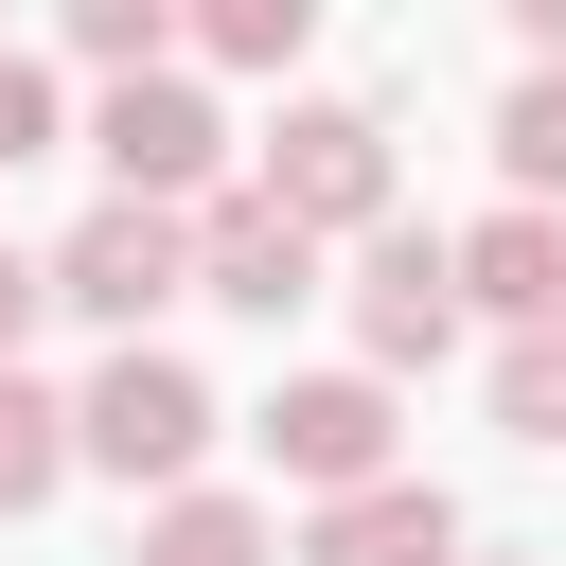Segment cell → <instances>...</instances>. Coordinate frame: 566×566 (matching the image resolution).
Returning a JSON list of instances; mask_svg holds the SVG:
<instances>
[{
  "instance_id": "9",
  "label": "cell",
  "mask_w": 566,
  "mask_h": 566,
  "mask_svg": "<svg viewBox=\"0 0 566 566\" xmlns=\"http://www.w3.org/2000/svg\"><path fill=\"white\" fill-rule=\"evenodd\" d=\"M460 301H478L495 336H531V318H566V212H548V195H513V212H478V230H460Z\"/></svg>"
},
{
  "instance_id": "1",
  "label": "cell",
  "mask_w": 566,
  "mask_h": 566,
  "mask_svg": "<svg viewBox=\"0 0 566 566\" xmlns=\"http://www.w3.org/2000/svg\"><path fill=\"white\" fill-rule=\"evenodd\" d=\"M212 371L195 354H159V336H106V371L71 389V442H88V478H124V495H195V460H212Z\"/></svg>"
},
{
  "instance_id": "18",
  "label": "cell",
  "mask_w": 566,
  "mask_h": 566,
  "mask_svg": "<svg viewBox=\"0 0 566 566\" xmlns=\"http://www.w3.org/2000/svg\"><path fill=\"white\" fill-rule=\"evenodd\" d=\"M495 18H513V35H531V53L566 71V0H495Z\"/></svg>"
},
{
  "instance_id": "16",
  "label": "cell",
  "mask_w": 566,
  "mask_h": 566,
  "mask_svg": "<svg viewBox=\"0 0 566 566\" xmlns=\"http://www.w3.org/2000/svg\"><path fill=\"white\" fill-rule=\"evenodd\" d=\"M53 142H71V88H53L35 53H0V177H18V159H53Z\"/></svg>"
},
{
  "instance_id": "13",
  "label": "cell",
  "mask_w": 566,
  "mask_h": 566,
  "mask_svg": "<svg viewBox=\"0 0 566 566\" xmlns=\"http://www.w3.org/2000/svg\"><path fill=\"white\" fill-rule=\"evenodd\" d=\"M495 424H513V442H566V318L495 336Z\"/></svg>"
},
{
  "instance_id": "5",
  "label": "cell",
  "mask_w": 566,
  "mask_h": 566,
  "mask_svg": "<svg viewBox=\"0 0 566 566\" xmlns=\"http://www.w3.org/2000/svg\"><path fill=\"white\" fill-rule=\"evenodd\" d=\"M460 318H478V301H460V230H371V248H354V354H371V371H442Z\"/></svg>"
},
{
  "instance_id": "2",
  "label": "cell",
  "mask_w": 566,
  "mask_h": 566,
  "mask_svg": "<svg viewBox=\"0 0 566 566\" xmlns=\"http://www.w3.org/2000/svg\"><path fill=\"white\" fill-rule=\"evenodd\" d=\"M159 301H195V212H177V195H106V212L53 248V318H88V336H142Z\"/></svg>"
},
{
  "instance_id": "14",
  "label": "cell",
  "mask_w": 566,
  "mask_h": 566,
  "mask_svg": "<svg viewBox=\"0 0 566 566\" xmlns=\"http://www.w3.org/2000/svg\"><path fill=\"white\" fill-rule=\"evenodd\" d=\"M53 35L88 71H159V35H195V0H53Z\"/></svg>"
},
{
  "instance_id": "6",
  "label": "cell",
  "mask_w": 566,
  "mask_h": 566,
  "mask_svg": "<svg viewBox=\"0 0 566 566\" xmlns=\"http://www.w3.org/2000/svg\"><path fill=\"white\" fill-rule=\"evenodd\" d=\"M265 460H283L301 495L407 478V460H389V371H283V389H265Z\"/></svg>"
},
{
  "instance_id": "10",
  "label": "cell",
  "mask_w": 566,
  "mask_h": 566,
  "mask_svg": "<svg viewBox=\"0 0 566 566\" xmlns=\"http://www.w3.org/2000/svg\"><path fill=\"white\" fill-rule=\"evenodd\" d=\"M124 566H283V513L265 495H142V531H124Z\"/></svg>"
},
{
  "instance_id": "12",
  "label": "cell",
  "mask_w": 566,
  "mask_h": 566,
  "mask_svg": "<svg viewBox=\"0 0 566 566\" xmlns=\"http://www.w3.org/2000/svg\"><path fill=\"white\" fill-rule=\"evenodd\" d=\"M495 177H513V195H548V212H566V71H548V53H531V71H513V88H495Z\"/></svg>"
},
{
  "instance_id": "11",
  "label": "cell",
  "mask_w": 566,
  "mask_h": 566,
  "mask_svg": "<svg viewBox=\"0 0 566 566\" xmlns=\"http://www.w3.org/2000/svg\"><path fill=\"white\" fill-rule=\"evenodd\" d=\"M71 460H88V442H71V389H35V371H0V531H18V513H35V495H53Z\"/></svg>"
},
{
  "instance_id": "19",
  "label": "cell",
  "mask_w": 566,
  "mask_h": 566,
  "mask_svg": "<svg viewBox=\"0 0 566 566\" xmlns=\"http://www.w3.org/2000/svg\"><path fill=\"white\" fill-rule=\"evenodd\" d=\"M460 566H531V548H460Z\"/></svg>"
},
{
  "instance_id": "7",
  "label": "cell",
  "mask_w": 566,
  "mask_h": 566,
  "mask_svg": "<svg viewBox=\"0 0 566 566\" xmlns=\"http://www.w3.org/2000/svg\"><path fill=\"white\" fill-rule=\"evenodd\" d=\"M195 301H230V318H301L318 301V230L248 177V195H195Z\"/></svg>"
},
{
  "instance_id": "15",
  "label": "cell",
  "mask_w": 566,
  "mask_h": 566,
  "mask_svg": "<svg viewBox=\"0 0 566 566\" xmlns=\"http://www.w3.org/2000/svg\"><path fill=\"white\" fill-rule=\"evenodd\" d=\"M301 35H318V0H195V53L212 71H283Z\"/></svg>"
},
{
  "instance_id": "3",
  "label": "cell",
  "mask_w": 566,
  "mask_h": 566,
  "mask_svg": "<svg viewBox=\"0 0 566 566\" xmlns=\"http://www.w3.org/2000/svg\"><path fill=\"white\" fill-rule=\"evenodd\" d=\"M88 159H106V195H230V124H212V88L195 71H106V106H88Z\"/></svg>"
},
{
  "instance_id": "8",
  "label": "cell",
  "mask_w": 566,
  "mask_h": 566,
  "mask_svg": "<svg viewBox=\"0 0 566 566\" xmlns=\"http://www.w3.org/2000/svg\"><path fill=\"white\" fill-rule=\"evenodd\" d=\"M301 566H460V495L442 478H371L301 513Z\"/></svg>"
},
{
  "instance_id": "17",
  "label": "cell",
  "mask_w": 566,
  "mask_h": 566,
  "mask_svg": "<svg viewBox=\"0 0 566 566\" xmlns=\"http://www.w3.org/2000/svg\"><path fill=\"white\" fill-rule=\"evenodd\" d=\"M35 318H53V265H18V248H0V371H18V336H35Z\"/></svg>"
},
{
  "instance_id": "4",
  "label": "cell",
  "mask_w": 566,
  "mask_h": 566,
  "mask_svg": "<svg viewBox=\"0 0 566 566\" xmlns=\"http://www.w3.org/2000/svg\"><path fill=\"white\" fill-rule=\"evenodd\" d=\"M265 195H283L318 248H336V230L371 248V230H389V124H371V106H336V88H301V106L265 124Z\"/></svg>"
}]
</instances>
